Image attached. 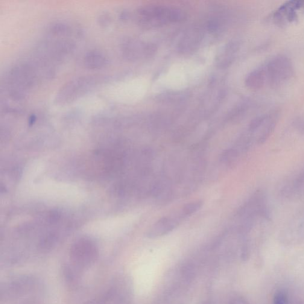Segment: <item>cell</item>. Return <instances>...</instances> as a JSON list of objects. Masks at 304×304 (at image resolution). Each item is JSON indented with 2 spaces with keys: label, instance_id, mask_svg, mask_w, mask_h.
Listing matches in <instances>:
<instances>
[{
  "label": "cell",
  "instance_id": "cell-16",
  "mask_svg": "<svg viewBox=\"0 0 304 304\" xmlns=\"http://www.w3.org/2000/svg\"><path fill=\"white\" fill-rule=\"evenodd\" d=\"M22 304H40L37 300L35 299H29L28 301H25Z\"/></svg>",
  "mask_w": 304,
  "mask_h": 304
},
{
  "label": "cell",
  "instance_id": "cell-5",
  "mask_svg": "<svg viewBox=\"0 0 304 304\" xmlns=\"http://www.w3.org/2000/svg\"><path fill=\"white\" fill-rule=\"evenodd\" d=\"M94 81L92 77H80L70 81L61 87L55 101L58 104H66L75 100L88 91L93 85Z\"/></svg>",
  "mask_w": 304,
  "mask_h": 304
},
{
  "label": "cell",
  "instance_id": "cell-6",
  "mask_svg": "<svg viewBox=\"0 0 304 304\" xmlns=\"http://www.w3.org/2000/svg\"><path fill=\"white\" fill-rule=\"evenodd\" d=\"M279 194L286 200L300 199L304 195V166L284 181L279 189Z\"/></svg>",
  "mask_w": 304,
  "mask_h": 304
},
{
  "label": "cell",
  "instance_id": "cell-3",
  "mask_svg": "<svg viewBox=\"0 0 304 304\" xmlns=\"http://www.w3.org/2000/svg\"><path fill=\"white\" fill-rule=\"evenodd\" d=\"M98 256V249L94 242L90 239H81L76 241L70 250L72 264L69 265L80 275L82 271L94 264Z\"/></svg>",
  "mask_w": 304,
  "mask_h": 304
},
{
  "label": "cell",
  "instance_id": "cell-12",
  "mask_svg": "<svg viewBox=\"0 0 304 304\" xmlns=\"http://www.w3.org/2000/svg\"><path fill=\"white\" fill-rule=\"evenodd\" d=\"M203 204L202 201H197L195 202L190 203L186 204L180 212L184 217L186 218L187 216L193 214V213L199 210L203 206Z\"/></svg>",
  "mask_w": 304,
  "mask_h": 304
},
{
  "label": "cell",
  "instance_id": "cell-13",
  "mask_svg": "<svg viewBox=\"0 0 304 304\" xmlns=\"http://www.w3.org/2000/svg\"><path fill=\"white\" fill-rule=\"evenodd\" d=\"M293 126L298 133L304 136V118H298L295 119Z\"/></svg>",
  "mask_w": 304,
  "mask_h": 304
},
{
  "label": "cell",
  "instance_id": "cell-11",
  "mask_svg": "<svg viewBox=\"0 0 304 304\" xmlns=\"http://www.w3.org/2000/svg\"><path fill=\"white\" fill-rule=\"evenodd\" d=\"M239 46L237 43H230L225 47L222 53L218 57L217 61L220 67L229 66L234 59L235 54L238 51Z\"/></svg>",
  "mask_w": 304,
  "mask_h": 304
},
{
  "label": "cell",
  "instance_id": "cell-9",
  "mask_svg": "<svg viewBox=\"0 0 304 304\" xmlns=\"http://www.w3.org/2000/svg\"><path fill=\"white\" fill-rule=\"evenodd\" d=\"M183 216L180 212L179 215L169 216L160 219L157 221L148 232V237L154 238L165 235L174 230L179 225Z\"/></svg>",
  "mask_w": 304,
  "mask_h": 304
},
{
  "label": "cell",
  "instance_id": "cell-2",
  "mask_svg": "<svg viewBox=\"0 0 304 304\" xmlns=\"http://www.w3.org/2000/svg\"><path fill=\"white\" fill-rule=\"evenodd\" d=\"M138 13L140 23L149 28L159 27L168 23L180 22L185 18L183 11L166 5H145L140 8Z\"/></svg>",
  "mask_w": 304,
  "mask_h": 304
},
{
  "label": "cell",
  "instance_id": "cell-14",
  "mask_svg": "<svg viewBox=\"0 0 304 304\" xmlns=\"http://www.w3.org/2000/svg\"><path fill=\"white\" fill-rule=\"evenodd\" d=\"M111 16L109 13L103 12L99 16L98 21L99 25L102 26H106L110 24L111 22Z\"/></svg>",
  "mask_w": 304,
  "mask_h": 304
},
{
  "label": "cell",
  "instance_id": "cell-8",
  "mask_svg": "<svg viewBox=\"0 0 304 304\" xmlns=\"http://www.w3.org/2000/svg\"><path fill=\"white\" fill-rule=\"evenodd\" d=\"M122 54L128 60H136L151 56L155 52V48L151 43L128 40L122 46Z\"/></svg>",
  "mask_w": 304,
  "mask_h": 304
},
{
  "label": "cell",
  "instance_id": "cell-7",
  "mask_svg": "<svg viewBox=\"0 0 304 304\" xmlns=\"http://www.w3.org/2000/svg\"><path fill=\"white\" fill-rule=\"evenodd\" d=\"M304 4L300 0L288 1L274 11L272 15L273 22L276 25L284 26L294 22L297 18V11Z\"/></svg>",
  "mask_w": 304,
  "mask_h": 304
},
{
  "label": "cell",
  "instance_id": "cell-10",
  "mask_svg": "<svg viewBox=\"0 0 304 304\" xmlns=\"http://www.w3.org/2000/svg\"><path fill=\"white\" fill-rule=\"evenodd\" d=\"M108 63L105 55L98 51H90L84 57V63L87 67L91 69H101L106 66Z\"/></svg>",
  "mask_w": 304,
  "mask_h": 304
},
{
  "label": "cell",
  "instance_id": "cell-1",
  "mask_svg": "<svg viewBox=\"0 0 304 304\" xmlns=\"http://www.w3.org/2000/svg\"><path fill=\"white\" fill-rule=\"evenodd\" d=\"M293 73V65L288 57L274 55L248 75L245 85L251 90L276 88L290 80Z\"/></svg>",
  "mask_w": 304,
  "mask_h": 304
},
{
  "label": "cell",
  "instance_id": "cell-4",
  "mask_svg": "<svg viewBox=\"0 0 304 304\" xmlns=\"http://www.w3.org/2000/svg\"><path fill=\"white\" fill-rule=\"evenodd\" d=\"M38 286V280L32 276L14 277L1 286V302L15 300L34 291Z\"/></svg>",
  "mask_w": 304,
  "mask_h": 304
},
{
  "label": "cell",
  "instance_id": "cell-15",
  "mask_svg": "<svg viewBox=\"0 0 304 304\" xmlns=\"http://www.w3.org/2000/svg\"><path fill=\"white\" fill-rule=\"evenodd\" d=\"M274 304H288V298L285 293L279 292L274 296Z\"/></svg>",
  "mask_w": 304,
  "mask_h": 304
}]
</instances>
